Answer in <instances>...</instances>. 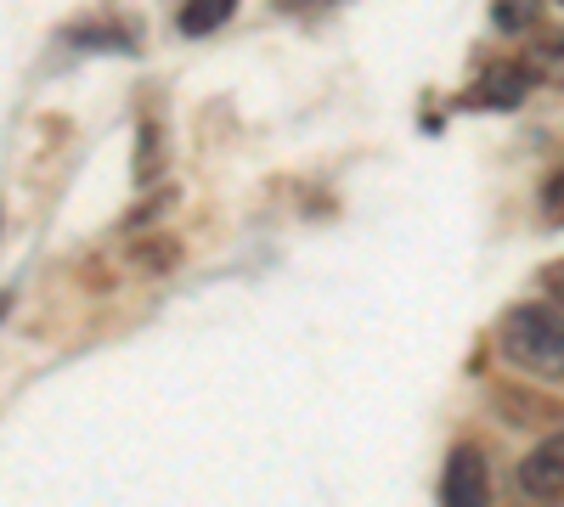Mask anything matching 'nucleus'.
<instances>
[{"mask_svg":"<svg viewBox=\"0 0 564 507\" xmlns=\"http://www.w3.org/2000/svg\"><path fill=\"white\" fill-rule=\"evenodd\" d=\"M497 350L531 378H564V305H513Z\"/></svg>","mask_w":564,"mask_h":507,"instance_id":"nucleus-1","label":"nucleus"},{"mask_svg":"<svg viewBox=\"0 0 564 507\" xmlns=\"http://www.w3.org/2000/svg\"><path fill=\"white\" fill-rule=\"evenodd\" d=\"M441 507H491V474L480 445H457L441 474Z\"/></svg>","mask_w":564,"mask_h":507,"instance_id":"nucleus-2","label":"nucleus"},{"mask_svg":"<svg viewBox=\"0 0 564 507\" xmlns=\"http://www.w3.org/2000/svg\"><path fill=\"white\" fill-rule=\"evenodd\" d=\"M520 491H525L531 502L564 496V429H558V434H542V440L525 451V463H520Z\"/></svg>","mask_w":564,"mask_h":507,"instance_id":"nucleus-3","label":"nucleus"},{"mask_svg":"<svg viewBox=\"0 0 564 507\" xmlns=\"http://www.w3.org/2000/svg\"><path fill=\"white\" fill-rule=\"evenodd\" d=\"M475 85H480V90H475L468 102H480V108H520V102H525L531 74H525L520 63H497V68H486Z\"/></svg>","mask_w":564,"mask_h":507,"instance_id":"nucleus-4","label":"nucleus"},{"mask_svg":"<svg viewBox=\"0 0 564 507\" xmlns=\"http://www.w3.org/2000/svg\"><path fill=\"white\" fill-rule=\"evenodd\" d=\"M520 68L536 79V85H564V34L547 29V34H531L525 40V57Z\"/></svg>","mask_w":564,"mask_h":507,"instance_id":"nucleus-5","label":"nucleus"},{"mask_svg":"<svg viewBox=\"0 0 564 507\" xmlns=\"http://www.w3.org/2000/svg\"><path fill=\"white\" fill-rule=\"evenodd\" d=\"M231 12H238V0H181V34H209Z\"/></svg>","mask_w":564,"mask_h":507,"instance_id":"nucleus-6","label":"nucleus"},{"mask_svg":"<svg viewBox=\"0 0 564 507\" xmlns=\"http://www.w3.org/2000/svg\"><path fill=\"white\" fill-rule=\"evenodd\" d=\"M159 175V124H141V164H135V180H153Z\"/></svg>","mask_w":564,"mask_h":507,"instance_id":"nucleus-7","label":"nucleus"},{"mask_svg":"<svg viewBox=\"0 0 564 507\" xmlns=\"http://www.w3.org/2000/svg\"><path fill=\"white\" fill-rule=\"evenodd\" d=\"M491 18H497L502 29H525V23L536 18V0H502V7H491Z\"/></svg>","mask_w":564,"mask_h":507,"instance_id":"nucleus-8","label":"nucleus"},{"mask_svg":"<svg viewBox=\"0 0 564 507\" xmlns=\"http://www.w3.org/2000/svg\"><path fill=\"white\" fill-rule=\"evenodd\" d=\"M175 260V243H141L135 249V265H148V271H170Z\"/></svg>","mask_w":564,"mask_h":507,"instance_id":"nucleus-9","label":"nucleus"},{"mask_svg":"<svg viewBox=\"0 0 564 507\" xmlns=\"http://www.w3.org/2000/svg\"><path fill=\"white\" fill-rule=\"evenodd\" d=\"M542 209L553 214V220H564V169L547 180V187H542Z\"/></svg>","mask_w":564,"mask_h":507,"instance_id":"nucleus-10","label":"nucleus"},{"mask_svg":"<svg viewBox=\"0 0 564 507\" xmlns=\"http://www.w3.org/2000/svg\"><path fill=\"white\" fill-rule=\"evenodd\" d=\"M547 294H553V299H558V305H564V260H558V265H553V271H547Z\"/></svg>","mask_w":564,"mask_h":507,"instance_id":"nucleus-11","label":"nucleus"}]
</instances>
